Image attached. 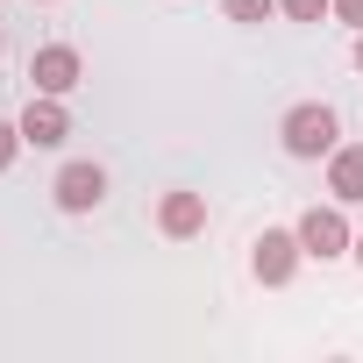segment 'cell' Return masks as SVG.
<instances>
[{
	"label": "cell",
	"instance_id": "obj_7",
	"mask_svg": "<svg viewBox=\"0 0 363 363\" xmlns=\"http://www.w3.org/2000/svg\"><path fill=\"white\" fill-rule=\"evenodd\" d=\"M328 193L342 207H363V143H335L328 150Z\"/></svg>",
	"mask_w": 363,
	"mask_h": 363
},
{
	"label": "cell",
	"instance_id": "obj_12",
	"mask_svg": "<svg viewBox=\"0 0 363 363\" xmlns=\"http://www.w3.org/2000/svg\"><path fill=\"white\" fill-rule=\"evenodd\" d=\"M335 22H349V29H363V0H335Z\"/></svg>",
	"mask_w": 363,
	"mask_h": 363
},
{
	"label": "cell",
	"instance_id": "obj_5",
	"mask_svg": "<svg viewBox=\"0 0 363 363\" xmlns=\"http://www.w3.org/2000/svg\"><path fill=\"white\" fill-rule=\"evenodd\" d=\"M79 79H86V65H79L72 43H43V50L29 57V86H36V93H57V100H65Z\"/></svg>",
	"mask_w": 363,
	"mask_h": 363
},
{
	"label": "cell",
	"instance_id": "obj_2",
	"mask_svg": "<svg viewBox=\"0 0 363 363\" xmlns=\"http://www.w3.org/2000/svg\"><path fill=\"white\" fill-rule=\"evenodd\" d=\"M299 250H306V257H320V264H335V257H349V250H356V235H349V221H342V200H335V207H306V214H299Z\"/></svg>",
	"mask_w": 363,
	"mask_h": 363
},
{
	"label": "cell",
	"instance_id": "obj_14",
	"mask_svg": "<svg viewBox=\"0 0 363 363\" xmlns=\"http://www.w3.org/2000/svg\"><path fill=\"white\" fill-rule=\"evenodd\" d=\"M356 264H363V235H356Z\"/></svg>",
	"mask_w": 363,
	"mask_h": 363
},
{
	"label": "cell",
	"instance_id": "obj_8",
	"mask_svg": "<svg viewBox=\"0 0 363 363\" xmlns=\"http://www.w3.org/2000/svg\"><path fill=\"white\" fill-rule=\"evenodd\" d=\"M157 228H164L171 242L200 235V228H207V193H164V207H157Z\"/></svg>",
	"mask_w": 363,
	"mask_h": 363
},
{
	"label": "cell",
	"instance_id": "obj_13",
	"mask_svg": "<svg viewBox=\"0 0 363 363\" xmlns=\"http://www.w3.org/2000/svg\"><path fill=\"white\" fill-rule=\"evenodd\" d=\"M356 72H363V29H356Z\"/></svg>",
	"mask_w": 363,
	"mask_h": 363
},
{
	"label": "cell",
	"instance_id": "obj_3",
	"mask_svg": "<svg viewBox=\"0 0 363 363\" xmlns=\"http://www.w3.org/2000/svg\"><path fill=\"white\" fill-rule=\"evenodd\" d=\"M299 228H264L257 242H250V271L264 278V285H292V271H299Z\"/></svg>",
	"mask_w": 363,
	"mask_h": 363
},
{
	"label": "cell",
	"instance_id": "obj_6",
	"mask_svg": "<svg viewBox=\"0 0 363 363\" xmlns=\"http://www.w3.org/2000/svg\"><path fill=\"white\" fill-rule=\"evenodd\" d=\"M65 135H72L65 100H57V93H29V107H22V143H29V150H57Z\"/></svg>",
	"mask_w": 363,
	"mask_h": 363
},
{
	"label": "cell",
	"instance_id": "obj_11",
	"mask_svg": "<svg viewBox=\"0 0 363 363\" xmlns=\"http://www.w3.org/2000/svg\"><path fill=\"white\" fill-rule=\"evenodd\" d=\"M15 150H22V121H0V171L15 164Z\"/></svg>",
	"mask_w": 363,
	"mask_h": 363
},
{
	"label": "cell",
	"instance_id": "obj_15",
	"mask_svg": "<svg viewBox=\"0 0 363 363\" xmlns=\"http://www.w3.org/2000/svg\"><path fill=\"white\" fill-rule=\"evenodd\" d=\"M0 50H8V29H0Z\"/></svg>",
	"mask_w": 363,
	"mask_h": 363
},
{
	"label": "cell",
	"instance_id": "obj_10",
	"mask_svg": "<svg viewBox=\"0 0 363 363\" xmlns=\"http://www.w3.org/2000/svg\"><path fill=\"white\" fill-rule=\"evenodd\" d=\"M228 8V22H264V15H278V0H221Z\"/></svg>",
	"mask_w": 363,
	"mask_h": 363
},
{
	"label": "cell",
	"instance_id": "obj_1",
	"mask_svg": "<svg viewBox=\"0 0 363 363\" xmlns=\"http://www.w3.org/2000/svg\"><path fill=\"white\" fill-rule=\"evenodd\" d=\"M335 135H342V121H335V107H328V100H299V107L278 121L285 157H328V150H335Z\"/></svg>",
	"mask_w": 363,
	"mask_h": 363
},
{
	"label": "cell",
	"instance_id": "obj_9",
	"mask_svg": "<svg viewBox=\"0 0 363 363\" xmlns=\"http://www.w3.org/2000/svg\"><path fill=\"white\" fill-rule=\"evenodd\" d=\"M278 15L285 22H320V15H335V0H278Z\"/></svg>",
	"mask_w": 363,
	"mask_h": 363
},
{
	"label": "cell",
	"instance_id": "obj_4",
	"mask_svg": "<svg viewBox=\"0 0 363 363\" xmlns=\"http://www.w3.org/2000/svg\"><path fill=\"white\" fill-rule=\"evenodd\" d=\"M50 193H57V207H65V214H93V207L107 200V171H100L93 157H79V164H65V171H57V186H50Z\"/></svg>",
	"mask_w": 363,
	"mask_h": 363
}]
</instances>
